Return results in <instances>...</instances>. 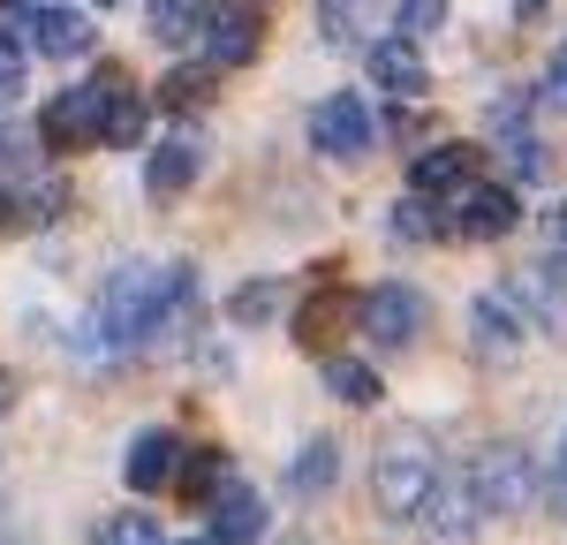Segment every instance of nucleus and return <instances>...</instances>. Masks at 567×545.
Returning a JSON list of instances; mask_svg holds the SVG:
<instances>
[{
	"instance_id": "obj_1",
	"label": "nucleus",
	"mask_w": 567,
	"mask_h": 545,
	"mask_svg": "<svg viewBox=\"0 0 567 545\" xmlns=\"http://www.w3.org/2000/svg\"><path fill=\"white\" fill-rule=\"evenodd\" d=\"M189 296H197L189 258H167V266L159 258H136V266L106 272V288L91 304V349H136V341H152Z\"/></svg>"
},
{
	"instance_id": "obj_2",
	"label": "nucleus",
	"mask_w": 567,
	"mask_h": 545,
	"mask_svg": "<svg viewBox=\"0 0 567 545\" xmlns=\"http://www.w3.org/2000/svg\"><path fill=\"white\" fill-rule=\"evenodd\" d=\"M130 91V69L122 61H106L91 84H69V91H53L45 99V114H39V144L45 152H84V144H106V106Z\"/></svg>"
},
{
	"instance_id": "obj_3",
	"label": "nucleus",
	"mask_w": 567,
	"mask_h": 545,
	"mask_svg": "<svg viewBox=\"0 0 567 545\" xmlns=\"http://www.w3.org/2000/svg\"><path fill=\"white\" fill-rule=\"evenodd\" d=\"M439 493V454L416 440V432H393L386 448L371 454V500H379V515L393 523H416Z\"/></svg>"
},
{
	"instance_id": "obj_4",
	"label": "nucleus",
	"mask_w": 567,
	"mask_h": 545,
	"mask_svg": "<svg viewBox=\"0 0 567 545\" xmlns=\"http://www.w3.org/2000/svg\"><path fill=\"white\" fill-rule=\"evenodd\" d=\"M462 485H470V500H477L484 515H523L529 500H537V462H529V448H515V440H492V448L470 454Z\"/></svg>"
},
{
	"instance_id": "obj_5",
	"label": "nucleus",
	"mask_w": 567,
	"mask_h": 545,
	"mask_svg": "<svg viewBox=\"0 0 567 545\" xmlns=\"http://www.w3.org/2000/svg\"><path fill=\"white\" fill-rule=\"evenodd\" d=\"M371 144H379V114H371V99L363 91H326L318 106H310V152L318 160H371Z\"/></svg>"
},
{
	"instance_id": "obj_6",
	"label": "nucleus",
	"mask_w": 567,
	"mask_h": 545,
	"mask_svg": "<svg viewBox=\"0 0 567 545\" xmlns=\"http://www.w3.org/2000/svg\"><path fill=\"white\" fill-rule=\"evenodd\" d=\"M355 318H363V333H371V349H386V357H401V349H416L424 341V318H432V304L409 288V280H379L363 304H355Z\"/></svg>"
},
{
	"instance_id": "obj_7",
	"label": "nucleus",
	"mask_w": 567,
	"mask_h": 545,
	"mask_svg": "<svg viewBox=\"0 0 567 545\" xmlns=\"http://www.w3.org/2000/svg\"><path fill=\"white\" fill-rule=\"evenodd\" d=\"M515 220H523V205H515L507 182H470L439 227H446L454 243H499V235H515Z\"/></svg>"
},
{
	"instance_id": "obj_8",
	"label": "nucleus",
	"mask_w": 567,
	"mask_h": 545,
	"mask_svg": "<svg viewBox=\"0 0 567 545\" xmlns=\"http://www.w3.org/2000/svg\"><path fill=\"white\" fill-rule=\"evenodd\" d=\"M205 61H213V69H250V61H258L265 53V23H258V8H250V0H219L213 16H205Z\"/></svg>"
},
{
	"instance_id": "obj_9",
	"label": "nucleus",
	"mask_w": 567,
	"mask_h": 545,
	"mask_svg": "<svg viewBox=\"0 0 567 545\" xmlns=\"http://www.w3.org/2000/svg\"><path fill=\"white\" fill-rule=\"evenodd\" d=\"M515 318H523L529 333H567V272L560 266H537V272H507V288H499Z\"/></svg>"
},
{
	"instance_id": "obj_10",
	"label": "nucleus",
	"mask_w": 567,
	"mask_h": 545,
	"mask_svg": "<svg viewBox=\"0 0 567 545\" xmlns=\"http://www.w3.org/2000/svg\"><path fill=\"white\" fill-rule=\"evenodd\" d=\"M182 462H189V448H182L167 424H144L130 440V462H122V477H130V493H167L182 477Z\"/></svg>"
},
{
	"instance_id": "obj_11",
	"label": "nucleus",
	"mask_w": 567,
	"mask_h": 545,
	"mask_svg": "<svg viewBox=\"0 0 567 545\" xmlns=\"http://www.w3.org/2000/svg\"><path fill=\"white\" fill-rule=\"evenodd\" d=\"M23 31H31V53H45V61H84L91 53V16L84 8H61V0H39L31 16H23Z\"/></svg>"
},
{
	"instance_id": "obj_12",
	"label": "nucleus",
	"mask_w": 567,
	"mask_h": 545,
	"mask_svg": "<svg viewBox=\"0 0 567 545\" xmlns=\"http://www.w3.org/2000/svg\"><path fill=\"white\" fill-rule=\"evenodd\" d=\"M470 167H477V152L470 144H424L416 160H409V197H462L470 189Z\"/></svg>"
},
{
	"instance_id": "obj_13",
	"label": "nucleus",
	"mask_w": 567,
	"mask_h": 545,
	"mask_svg": "<svg viewBox=\"0 0 567 545\" xmlns=\"http://www.w3.org/2000/svg\"><path fill=\"white\" fill-rule=\"evenodd\" d=\"M371 84L393 91V99L409 106L416 91H432V61H424L409 39H379V45H371Z\"/></svg>"
},
{
	"instance_id": "obj_14",
	"label": "nucleus",
	"mask_w": 567,
	"mask_h": 545,
	"mask_svg": "<svg viewBox=\"0 0 567 545\" xmlns=\"http://www.w3.org/2000/svg\"><path fill=\"white\" fill-rule=\"evenodd\" d=\"M197 167H205V152H197L189 136L152 144V152H144V197H159V205H167V197H182V189L197 182Z\"/></svg>"
},
{
	"instance_id": "obj_15",
	"label": "nucleus",
	"mask_w": 567,
	"mask_h": 545,
	"mask_svg": "<svg viewBox=\"0 0 567 545\" xmlns=\"http://www.w3.org/2000/svg\"><path fill=\"white\" fill-rule=\"evenodd\" d=\"M341 326H349V296H341L333 280H318L303 304L288 311V333H296L303 349H333V333H341Z\"/></svg>"
},
{
	"instance_id": "obj_16",
	"label": "nucleus",
	"mask_w": 567,
	"mask_h": 545,
	"mask_svg": "<svg viewBox=\"0 0 567 545\" xmlns=\"http://www.w3.org/2000/svg\"><path fill=\"white\" fill-rule=\"evenodd\" d=\"M523 318H515V304L507 296H477L470 304V341H477V357H492V363H507L515 349H523Z\"/></svg>"
},
{
	"instance_id": "obj_17",
	"label": "nucleus",
	"mask_w": 567,
	"mask_h": 545,
	"mask_svg": "<svg viewBox=\"0 0 567 545\" xmlns=\"http://www.w3.org/2000/svg\"><path fill=\"white\" fill-rule=\"evenodd\" d=\"M205 515H213V545H258L265 538V500L250 485H227Z\"/></svg>"
},
{
	"instance_id": "obj_18",
	"label": "nucleus",
	"mask_w": 567,
	"mask_h": 545,
	"mask_svg": "<svg viewBox=\"0 0 567 545\" xmlns=\"http://www.w3.org/2000/svg\"><path fill=\"white\" fill-rule=\"evenodd\" d=\"M416 523H424V531H432L439 545H462V538H470V531L484 523V507L470 500V485H439V493H432V507H424Z\"/></svg>"
},
{
	"instance_id": "obj_19",
	"label": "nucleus",
	"mask_w": 567,
	"mask_h": 545,
	"mask_svg": "<svg viewBox=\"0 0 567 545\" xmlns=\"http://www.w3.org/2000/svg\"><path fill=\"white\" fill-rule=\"evenodd\" d=\"M492 122H499V152H507V175H515V182H545V167H553V160H545L537 130H523V114H515V106H499Z\"/></svg>"
},
{
	"instance_id": "obj_20",
	"label": "nucleus",
	"mask_w": 567,
	"mask_h": 545,
	"mask_svg": "<svg viewBox=\"0 0 567 545\" xmlns=\"http://www.w3.org/2000/svg\"><path fill=\"white\" fill-rule=\"evenodd\" d=\"M333 477H341V448L318 432V440H303V454L288 462V493L296 500H318V493H333Z\"/></svg>"
},
{
	"instance_id": "obj_21",
	"label": "nucleus",
	"mask_w": 567,
	"mask_h": 545,
	"mask_svg": "<svg viewBox=\"0 0 567 545\" xmlns=\"http://www.w3.org/2000/svg\"><path fill=\"white\" fill-rule=\"evenodd\" d=\"M205 0H144V31L159 45H189V39H205Z\"/></svg>"
},
{
	"instance_id": "obj_22",
	"label": "nucleus",
	"mask_w": 567,
	"mask_h": 545,
	"mask_svg": "<svg viewBox=\"0 0 567 545\" xmlns=\"http://www.w3.org/2000/svg\"><path fill=\"white\" fill-rule=\"evenodd\" d=\"M326 394L349 402V409H379L386 387H379V371H371L363 357H326Z\"/></svg>"
},
{
	"instance_id": "obj_23",
	"label": "nucleus",
	"mask_w": 567,
	"mask_h": 545,
	"mask_svg": "<svg viewBox=\"0 0 567 545\" xmlns=\"http://www.w3.org/2000/svg\"><path fill=\"white\" fill-rule=\"evenodd\" d=\"M227 485H235V477H227V454H219V448H189V462H182V477H175V493L213 507Z\"/></svg>"
},
{
	"instance_id": "obj_24",
	"label": "nucleus",
	"mask_w": 567,
	"mask_h": 545,
	"mask_svg": "<svg viewBox=\"0 0 567 545\" xmlns=\"http://www.w3.org/2000/svg\"><path fill=\"white\" fill-rule=\"evenodd\" d=\"M280 304H288V280H280V272H258V280H243V288L227 296V318H235V326H265Z\"/></svg>"
},
{
	"instance_id": "obj_25",
	"label": "nucleus",
	"mask_w": 567,
	"mask_h": 545,
	"mask_svg": "<svg viewBox=\"0 0 567 545\" xmlns=\"http://www.w3.org/2000/svg\"><path fill=\"white\" fill-rule=\"evenodd\" d=\"M213 84H219L213 61H197V69H167V76H159V106H175V114H197V106L213 99Z\"/></svg>"
},
{
	"instance_id": "obj_26",
	"label": "nucleus",
	"mask_w": 567,
	"mask_h": 545,
	"mask_svg": "<svg viewBox=\"0 0 567 545\" xmlns=\"http://www.w3.org/2000/svg\"><path fill=\"white\" fill-rule=\"evenodd\" d=\"M99 545H167V531H159V515H144V507H114V515L99 523Z\"/></svg>"
},
{
	"instance_id": "obj_27",
	"label": "nucleus",
	"mask_w": 567,
	"mask_h": 545,
	"mask_svg": "<svg viewBox=\"0 0 567 545\" xmlns=\"http://www.w3.org/2000/svg\"><path fill=\"white\" fill-rule=\"evenodd\" d=\"M386 235L393 243H432V235H446V227L432 220V197H401L386 213Z\"/></svg>"
},
{
	"instance_id": "obj_28",
	"label": "nucleus",
	"mask_w": 567,
	"mask_h": 545,
	"mask_svg": "<svg viewBox=\"0 0 567 545\" xmlns=\"http://www.w3.org/2000/svg\"><path fill=\"white\" fill-rule=\"evenodd\" d=\"M106 144H114V152L144 144V99H136V91H122V99L106 106Z\"/></svg>"
},
{
	"instance_id": "obj_29",
	"label": "nucleus",
	"mask_w": 567,
	"mask_h": 545,
	"mask_svg": "<svg viewBox=\"0 0 567 545\" xmlns=\"http://www.w3.org/2000/svg\"><path fill=\"white\" fill-rule=\"evenodd\" d=\"M23 53H31V45L16 39V31H0V106H16V99H23V69H31Z\"/></svg>"
},
{
	"instance_id": "obj_30",
	"label": "nucleus",
	"mask_w": 567,
	"mask_h": 545,
	"mask_svg": "<svg viewBox=\"0 0 567 545\" xmlns=\"http://www.w3.org/2000/svg\"><path fill=\"white\" fill-rule=\"evenodd\" d=\"M537 243H545L553 266H567V205H545V213H537Z\"/></svg>"
},
{
	"instance_id": "obj_31",
	"label": "nucleus",
	"mask_w": 567,
	"mask_h": 545,
	"mask_svg": "<svg viewBox=\"0 0 567 545\" xmlns=\"http://www.w3.org/2000/svg\"><path fill=\"white\" fill-rule=\"evenodd\" d=\"M61 205H69V189H61V182H39V189H23V220H61Z\"/></svg>"
},
{
	"instance_id": "obj_32",
	"label": "nucleus",
	"mask_w": 567,
	"mask_h": 545,
	"mask_svg": "<svg viewBox=\"0 0 567 545\" xmlns=\"http://www.w3.org/2000/svg\"><path fill=\"white\" fill-rule=\"evenodd\" d=\"M439 16H446V0H401V23H416V31H432Z\"/></svg>"
},
{
	"instance_id": "obj_33",
	"label": "nucleus",
	"mask_w": 567,
	"mask_h": 545,
	"mask_svg": "<svg viewBox=\"0 0 567 545\" xmlns=\"http://www.w3.org/2000/svg\"><path fill=\"white\" fill-rule=\"evenodd\" d=\"M545 99H553V106H567V45L553 53V69H545Z\"/></svg>"
},
{
	"instance_id": "obj_34",
	"label": "nucleus",
	"mask_w": 567,
	"mask_h": 545,
	"mask_svg": "<svg viewBox=\"0 0 567 545\" xmlns=\"http://www.w3.org/2000/svg\"><path fill=\"white\" fill-rule=\"evenodd\" d=\"M553 507L567 515V440H560V462H553Z\"/></svg>"
},
{
	"instance_id": "obj_35",
	"label": "nucleus",
	"mask_w": 567,
	"mask_h": 545,
	"mask_svg": "<svg viewBox=\"0 0 567 545\" xmlns=\"http://www.w3.org/2000/svg\"><path fill=\"white\" fill-rule=\"evenodd\" d=\"M8 220H16V197H8V189H0V227H8Z\"/></svg>"
},
{
	"instance_id": "obj_36",
	"label": "nucleus",
	"mask_w": 567,
	"mask_h": 545,
	"mask_svg": "<svg viewBox=\"0 0 567 545\" xmlns=\"http://www.w3.org/2000/svg\"><path fill=\"white\" fill-rule=\"evenodd\" d=\"M91 8H114V0H91Z\"/></svg>"
},
{
	"instance_id": "obj_37",
	"label": "nucleus",
	"mask_w": 567,
	"mask_h": 545,
	"mask_svg": "<svg viewBox=\"0 0 567 545\" xmlns=\"http://www.w3.org/2000/svg\"><path fill=\"white\" fill-rule=\"evenodd\" d=\"M250 8H258V0H250Z\"/></svg>"
}]
</instances>
